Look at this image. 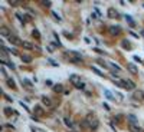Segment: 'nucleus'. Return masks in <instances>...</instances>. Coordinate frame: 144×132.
I'll return each instance as SVG.
<instances>
[{"label":"nucleus","instance_id":"1","mask_svg":"<svg viewBox=\"0 0 144 132\" xmlns=\"http://www.w3.org/2000/svg\"><path fill=\"white\" fill-rule=\"evenodd\" d=\"M117 85H118L120 88H122V89H127V90H133V89L135 88L134 82L130 81V79H127V81H117Z\"/></svg>","mask_w":144,"mask_h":132},{"label":"nucleus","instance_id":"2","mask_svg":"<svg viewBox=\"0 0 144 132\" xmlns=\"http://www.w3.org/2000/svg\"><path fill=\"white\" fill-rule=\"evenodd\" d=\"M86 121L89 122V126H91V129H94V131H95V129H97V128L99 126L98 121H97V119H95V118H94L92 115H88V116H86Z\"/></svg>","mask_w":144,"mask_h":132},{"label":"nucleus","instance_id":"3","mask_svg":"<svg viewBox=\"0 0 144 132\" xmlns=\"http://www.w3.org/2000/svg\"><path fill=\"white\" fill-rule=\"evenodd\" d=\"M69 82L76 88L81 83V76H79V75H71V76H69Z\"/></svg>","mask_w":144,"mask_h":132},{"label":"nucleus","instance_id":"4","mask_svg":"<svg viewBox=\"0 0 144 132\" xmlns=\"http://www.w3.org/2000/svg\"><path fill=\"white\" fill-rule=\"evenodd\" d=\"M133 99H135V101H138V102L144 101V92H143V90H134Z\"/></svg>","mask_w":144,"mask_h":132},{"label":"nucleus","instance_id":"5","mask_svg":"<svg viewBox=\"0 0 144 132\" xmlns=\"http://www.w3.org/2000/svg\"><path fill=\"white\" fill-rule=\"evenodd\" d=\"M107 16L110 17V19H115V17L118 16V12H117L114 7H110V9L107 10Z\"/></svg>","mask_w":144,"mask_h":132},{"label":"nucleus","instance_id":"6","mask_svg":"<svg viewBox=\"0 0 144 132\" xmlns=\"http://www.w3.org/2000/svg\"><path fill=\"white\" fill-rule=\"evenodd\" d=\"M7 40H9L12 45H22V42L19 40V37H16V36H13V34H10V36L7 37Z\"/></svg>","mask_w":144,"mask_h":132},{"label":"nucleus","instance_id":"7","mask_svg":"<svg viewBox=\"0 0 144 132\" xmlns=\"http://www.w3.org/2000/svg\"><path fill=\"white\" fill-rule=\"evenodd\" d=\"M104 95L107 96L108 101H115V95L111 92V90H108V89H104Z\"/></svg>","mask_w":144,"mask_h":132},{"label":"nucleus","instance_id":"8","mask_svg":"<svg viewBox=\"0 0 144 132\" xmlns=\"http://www.w3.org/2000/svg\"><path fill=\"white\" fill-rule=\"evenodd\" d=\"M110 33H111L112 36H117V34L121 33V27H120V26H111V27H110Z\"/></svg>","mask_w":144,"mask_h":132},{"label":"nucleus","instance_id":"9","mask_svg":"<svg viewBox=\"0 0 144 132\" xmlns=\"http://www.w3.org/2000/svg\"><path fill=\"white\" fill-rule=\"evenodd\" d=\"M127 68H128V70H130L133 75H138V68H137L134 63H128V65H127Z\"/></svg>","mask_w":144,"mask_h":132},{"label":"nucleus","instance_id":"10","mask_svg":"<svg viewBox=\"0 0 144 132\" xmlns=\"http://www.w3.org/2000/svg\"><path fill=\"white\" fill-rule=\"evenodd\" d=\"M0 34L4 36V37H9V36H10V30H9V27L2 26V27H0Z\"/></svg>","mask_w":144,"mask_h":132},{"label":"nucleus","instance_id":"11","mask_svg":"<svg viewBox=\"0 0 144 132\" xmlns=\"http://www.w3.org/2000/svg\"><path fill=\"white\" fill-rule=\"evenodd\" d=\"M42 105H45V106H52V101H50L48 96H42Z\"/></svg>","mask_w":144,"mask_h":132},{"label":"nucleus","instance_id":"12","mask_svg":"<svg viewBox=\"0 0 144 132\" xmlns=\"http://www.w3.org/2000/svg\"><path fill=\"white\" fill-rule=\"evenodd\" d=\"M53 92H56V93H62V92H63V85H61V83L55 85V86H53Z\"/></svg>","mask_w":144,"mask_h":132},{"label":"nucleus","instance_id":"13","mask_svg":"<svg viewBox=\"0 0 144 132\" xmlns=\"http://www.w3.org/2000/svg\"><path fill=\"white\" fill-rule=\"evenodd\" d=\"M20 59H22V62H25V63H30V62H32V56H29V55H22Z\"/></svg>","mask_w":144,"mask_h":132},{"label":"nucleus","instance_id":"14","mask_svg":"<svg viewBox=\"0 0 144 132\" xmlns=\"http://www.w3.org/2000/svg\"><path fill=\"white\" fill-rule=\"evenodd\" d=\"M127 119L130 121V125H137V122H138L134 115H127Z\"/></svg>","mask_w":144,"mask_h":132},{"label":"nucleus","instance_id":"15","mask_svg":"<svg viewBox=\"0 0 144 132\" xmlns=\"http://www.w3.org/2000/svg\"><path fill=\"white\" fill-rule=\"evenodd\" d=\"M45 114L43 112V109L40 108V106H35V115H38V116H42Z\"/></svg>","mask_w":144,"mask_h":132},{"label":"nucleus","instance_id":"16","mask_svg":"<svg viewBox=\"0 0 144 132\" xmlns=\"http://www.w3.org/2000/svg\"><path fill=\"white\" fill-rule=\"evenodd\" d=\"M121 46H122L124 49H131V43H130L128 40H125V39L121 40Z\"/></svg>","mask_w":144,"mask_h":132},{"label":"nucleus","instance_id":"17","mask_svg":"<svg viewBox=\"0 0 144 132\" xmlns=\"http://www.w3.org/2000/svg\"><path fill=\"white\" fill-rule=\"evenodd\" d=\"M6 82H7V86H9V88H12V89H16V83H14V81H13V79L7 78V79H6Z\"/></svg>","mask_w":144,"mask_h":132},{"label":"nucleus","instance_id":"18","mask_svg":"<svg viewBox=\"0 0 144 132\" xmlns=\"http://www.w3.org/2000/svg\"><path fill=\"white\" fill-rule=\"evenodd\" d=\"M130 131L131 132H144L140 126H137V125H130Z\"/></svg>","mask_w":144,"mask_h":132},{"label":"nucleus","instance_id":"19","mask_svg":"<svg viewBox=\"0 0 144 132\" xmlns=\"http://www.w3.org/2000/svg\"><path fill=\"white\" fill-rule=\"evenodd\" d=\"M22 47H25V49H33V46L35 45H32V43H29V42H22V45H20Z\"/></svg>","mask_w":144,"mask_h":132},{"label":"nucleus","instance_id":"20","mask_svg":"<svg viewBox=\"0 0 144 132\" xmlns=\"http://www.w3.org/2000/svg\"><path fill=\"white\" fill-rule=\"evenodd\" d=\"M32 36L35 37V39H40V33H39V30H36V29H33V32H32Z\"/></svg>","mask_w":144,"mask_h":132},{"label":"nucleus","instance_id":"21","mask_svg":"<svg viewBox=\"0 0 144 132\" xmlns=\"http://www.w3.org/2000/svg\"><path fill=\"white\" fill-rule=\"evenodd\" d=\"M125 20H127V22L130 23V26H131V27H134V26H135V23H134V20L131 19V16H128V14H127V16H125Z\"/></svg>","mask_w":144,"mask_h":132},{"label":"nucleus","instance_id":"22","mask_svg":"<svg viewBox=\"0 0 144 132\" xmlns=\"http://www.w3.org/2000/svg\"><path fill=\"white\" fill-rule=\"evenodd\" d=\"M91 69H92V72H94V73H97V75H98V76H104V75H102V72H101V70H99L97 66H92Z\"/></svg>","mask_w":144,"mask_h":132},{"label":"nucleus","instance_id":"23","mask_svg":"<svg viewBox=\"0 0 144 132\" xmlns=\"http://www.w3.org/2000/svg\"><path fill=\"white\" fill-rule=\"evenodd\" d=\"M12 114H13V109L12 108H4V115L6 116H10Z\"/></svg>","mask_w":144,"mask_h":132},{"label":"nucleus","instance_id":"24","mask_svg":"<svg viewBox=\"0 0 144 132\" xmlns=\"http://www.w3.org/2000/svg\"><path fill=\"white\" fill-rule=\"evenodd\" d=\"M63 121H65V125H66L68 128H72V126H74V123L71 122V119H69V118H65Z\"/></svg>","mask_w":144,"mask_h":132},{"label":"nucleus","instance_id":"25","mask_svg":"<svg viewBox=\"0 0 144 132\" xmlns=\"http://www.w3.org/2000/svg\"><path fill=\"white\" fill-rule=\"evenodd\" d=\"M108 66H111V68H112V69H115L117 72H120V70H121V68H120L118 65H115V63H110V65H108Z\"/></svg>","mask_w":144,"mask_h":132},{"label":"nucleus","instance_id":"26","mask_svg":"<svg viewBox=\"0 0 144 132\" xmlns=\"http://www.w3.org/2000/svg\"><path fill=\"white\" fill-rule=\"evenodd\" d=\"M81 126H82V128H91V126H89V122H88V121H86V119H85V121H82V122H81Z\"/></svg>","mask_w":144,"mask_h":132},{"label":"nucleus","instance_id":"27","mask_svg":"<svg viewBox=\"0 0 144 132\" xmlns=\"http://www.w3.org/2000/svg\"><path fill=\"white\" fill-rule=\"evenodd\" d=\"M52 16H53V17H55V20H58V22H61V20H62V19L59 17V14H58L56 12H52Z\"/></svg>","mask_w":144,"mask_h":132},{"label":"nucleus","instance_id":"28","mask_svg":"<svg viewBox=\"0 0 144 132\" xmlns=\"http://www.w3.org/2000/svg\"><path fill=\"white\" fill-rule=\"evenodd\" d=\"M16 17H17V19H19V22H22V23H25V16L22 17V14H20V13H16Z\"/></svg>","mask_w":144,"mask_h":132},{"label":"nucleus","instance_id":"29","mask_svg":"<svg viewBox=\"0 0 144 132\" xmlns=\"http://www.w3.org/2000/svg\"><path fill=\"white\" fill-rule=\"evenodd\" d=\"M3 65H6V66H9V68H10V69H14V65H13V63H12V62H7V60H6V62H4V63H3Z\"/></svg>","mask_w":144,"mask_h":132},{"label":"nucleus","instance_id":"30","mask_svg":"<svg viewBox=\"0 0 144 132\" xmlns=\"http://www.w3.org/2000/svg\"><path fill=\"white\" fill-rule=\"evenodd\" d=\"M0 70H2V75H3V76H6V78H7V73H6V69H4V65H2V68H0Z\"/></svg>","mask_w":144,"mask_h":132},{"label":"nucleus","instance_id":"31","mask_svg":"<svg viewBox=\"0 0 144 132\" xmlns=\"http://www.w3.org/2000/svg\"><path fill=\"white\" fill-rule=\"evenodd\" d=\"M9 4H12V6H17V4H19V2H16V0H9Z\"/></svg>","mask_w":144,"mask_h":132},{"label":"nucleus","instance_id":"32","mask_svg":"<svg viewBox=\"0 0 144 132\" xmlns=\"http://www.w3.org/2000/svg\"><path fill=\"white\" fill-rule=\"evenodd\" d=\"M48 50L49 52H53V50H55V45H48Z\"/></svg>","mask_w":144,"mask_h":132},{"label":"nucleus","instance_id":"33","mask_svg":"<svg viewBox=\"0 0 144 132\" xmlns=\"http://www.w3.org/2000/svg\"><path fill=\"white\" fill-rule=\"evenodd\" d=\"M102 108L105 111H111V108H110V105H108V103H102Z\"/></svg>","mask_w":144,"mask_h":132},{"label":"nucleus","instance_id":"34","mask_svg":"<svg viewBox=\"0 0 144 132\" xmlns=\"http://www.w3.org/2000/svg\"><path fill=\"white\" fill-rule=\"evenodd\" d=\"M22 82H23V83H25V85H27V86H29V88H30V86H32V83H30V82H29V81H27V79H22Z\"/></svg>","mask_w":144,"mask_h":132},{"label":"nucleus","instance_id":"35","mask_svg":"<svg viewBox=\"0 0 144 132\" xmlns=\"http://www.w3.org/2000/svg\"><path fill=\"white\" fill-rule=\"evenodd\" d=\"M76 89H85V83H84V82H81V83L76 86Z\"/></svg>","mask_w":144,"mask_h":132},{"label":"nucleus","instance_id":"36","mask_svg":"<svg viewBox=\"0 0 144 132\" xmlns=\"http://www.w3.org/2000/svg\"><path fill=\"white\" fill-rule=\"evenodd\" d=\"M115 96L118 98V101H122V98H124V96L121 95V93H118V92H115Z\"/></svg>","mask_w":144,"mask_h":132},{"label":"nucleus","instance_id":"37","mask_svg":"<svg viewBox=\"0 0 144 132\" xmlns=\"http://www.w3.org/2000/svg\"><path fill=\"white\" fill-rule=\"evenodd\" d=\"M49 63H50L52 66H58V63H56L55 60H52V59H49Z\"/></svg>","mask_w":144,"mask_h":132},{"label":"nucleus","instance_id":"38","mask_svg":"<svg viewBox=\"0 0 144 132\" xmlns=\"http://www.w3.org/2000/svg\"><path fill=\"white\" fill-rule=\"evenodd\" d=\"M42 4L46 6V7H50V2H42Z\"/></svg>","mask_w":144,"mask_h":132},{"label":"nucleus","instance_id":"39","mask_svg":"<svg viewBox=\"0 0 144 132\" xmlns=\"http://www.w3.org/2000/svg\"><path fill=\"white\" fill-rule=\"evenodd\" d=\"M94 52H97V53H99V55H102V53H105V52H102L101 49H94Z\"/></svg>","mask_w":144,"mask_h":132},{"label":"nucleus","instance_id":"40","mask_svg":"<svg viewBox=\"0 0 144 132\" xmlns=\"http://www.w3.org/2000/svg\"><path fill=\"white\" fill-rule=\"evenodd\" d=\"M20 105H22V106H23V109H26V111H30V109H29V108H27V105H25V103H23V102H20Z\"/></svg>","mask_w":144,"mask_h":132},{"label":"nucleus","instance_id":"41","mask_svg":"<svg viewBox=\"0 0 144 132\" xmlns=\"http://www.w3.org/2000/svg\"><path fill=\"white\" fill-rule=\"evenodd\" d=\"M120 119H121V116H114V118H112V121H117V122H121Z\"/></svg>","mask_w":144,"mask_h":132},{"label":"nucleus","instance_id":"42","mask_svg":"<svg viewBox=\"0 0 144 132\" xmlns=\"http://www.w3.org/2000/svg\"><path fill=\"white\" fill-rule=\"evenodd\" d=\"M33 49H35V50H38V52H40V47H39V46H33Z\"/></svg>","mask_w":144,"mask_h":132},{"label":"nucleus","instance_id":"43","mask_svg":"<svg viewBox=\"0 0 144 132\" xmlns=\"http://www.w3.org/2000/svg\"><path fill=\"white\" fill-rule=\"evenodd\" d=\"M71 132H74V131H71Z\"/></svg>","mask_w":144,"mask_h":132},{"label":"nucleus","instance_id":"44","mask_svg":"<svg viewBox=\"0 0 144 132\" xmlns=\"http://www.w3.org/2000/svg\"><path fill=\"white\" fill-rule=\"evenodd\" d=\"M143 6H144V4H143Z\"/></svg>","mask_w":144,"mask_h":132}]
</instances>
